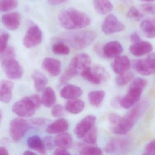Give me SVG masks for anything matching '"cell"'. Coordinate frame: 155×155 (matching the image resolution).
<instances>
[{
	"instance_id": "cell-9",
	"label": "cell",
	"mask_w": 155,
	"mask_h": 155,
	"mask_svg": "<svg viewBox=\"0 0 155 155\" xmlns=\"http://www.w3.org/2000/svg\"><path fill=\"white\" fill-rule=\"evenodd\" d=\"M2 66L4 73L8 78L18 80L22 77L23 71L22 67L15 58L4 60L2 62Z\"/></svg>"
},
{
	"instance_id": "cell-15",
	"label": "cell",
	"mask_w": 155,
	"mask_h": 155,
	"mask_svg": "<svg viewBox=\"0 0 155 155\" xmlns=\"http://www.w3.org/2000/svg\"><path fill=\"white\" fill-rule=\"evenodd\" d=\"M123 48L117 41H112L106 43L102 48V55L107 58H113L120 56L123 52Z\"/></svg>"
},
{
	"instance_id": "cell-20",
	"label": "cell",
	"mask_w": 155,
	"mask_h": 155,
	"mask_svg": "<svg viewBox=\"0 0 155 155\" xmlns=\"http://www.w3.org/2000/svg\"><path fill=\"white\" fill-rule=\"evenodd\" d=\"M69 127L68 122L67 120L58 119L48 125L46 128V132L50 134L62 133L68 130Z\"/></svg>"
},
{
	"instance_id": "cell-26",
	"label": "cell",
	"mask_w": 155,
	"mask_h": 155,
	"mask_svg": "<svg viewBox=\"0 0 155 155\" xmlns=\"http://www.w3.org/2000/svg\"><path fill=\"white\" fill-rule=\"evenodd\" d=\"M42 91L41 103L47 107L50 108L52 107L57 101L55 91L50 87L45 88Z\"/></svg>"
},
{
	"instance_id": "cell-40",
	"label": "cell",
	"mask_w": 155,
	"mask_h": 155,
	"mask_svg": "<svg viewBox=\"0 0 155 155\" xmlns=\"http://www.w3.org/2000/svg\"><path fill=\"white\" fill-rule=\"evenodd\" d=\"M10 37L9 34L8 33H3L0 35V52L4 50L8 47Z\"/></svg>"
},
{
	"instance_id": "cell-7",
	"label": "cell",
	"mask_w": 155,
	"mask_h": 155,
	"mask_svg": "<svg viewBox=\"0 0 155 155\" xmlns=\"http://www.w3.org/2000/svg\"><path fill=\"white\" fill-rule=\"evenodd\" d=\"M134 69L142 76H150L155 73V55H149L145 59L136 60L132 63Z\"/></svg>"
},
{
	"instance_id": "cell-34",
	"label": "cell",
	"mask_w": 155,
	"mask_h": 155,
	"mask_svg": "<svg viewBox=\"0 0 155 155\" xmlns=\"http://www.w3.org/2000/svg\"><path fill=\"white\" fill-rule=\"evenodd\" d=\"M102 150L100 148L94 146H87L84 147L80 152L81 155H101Z\"/></svg>"
},
{
	"instance_id": "cell-3",
	"label": "cell",
	"mask_w": 155,
	"mask_h": 155,
	"mask_svg": "<svg viewBox=\"0 0 155 155\" xmlns=\"http://www.w3.org/2000/svg\"><path fill=\"white\" fill-rule=\"evenodd\" d=\"M97 37L95 31L92 30H83L70 32L61 37L62 42H66L76 50H82L88 47Z\"/></svg>"
},
{
	"instance_id": "cell-16",
	"label": "cell",
	"mask_w": 155,
	"mask_h": 155,
	"mask_svg": "<svg viewBox=\"0 0 155 155\" xmlns=\"http://www.w3.org/2000/svg\"><path fill=\"white\" fill-rule=\"evenodd\" d=\"M43 69L52 77H56L61 71V62L59 60L51 58L44 59L42 64Z\"/></svg>"
},
{
	"instance_id": "cell-24",
	"label": "cell",
	"mask_w": 155,
	"mask_h": 155,
	"mask_svg": "<svg viewBox=\"0 0 155 155\" xmlns=\"http://www.w3.org/2000/svg\"><path fill=\"white\" fill-rule=\"evenodd\" d=\"M55 143L58 148L66 150L70 148L73 143L72 136L67 132L59 133L55 137Z\"/></svg>"
},
{
	"instance_id": "cell-22",
	"label": "cell",
	"mask_w": 155,
	"mask_h": 155,
	"mask_svg": "<svg viewBox=\"0 0 155 155\" xmlns=\"http://www.w3.org/2000/svg\"><path fill=\"white\" fill-rule=\"evenodd\" d=\"M83 91L79 87L73 85H67L61 91V97L66 99H76L82 95Z\"/></svg>"
},
{
	"instance_id": "cell-25",
	"label": "cell",
	"mask_w": 155,
	"mask_h": 155,
	"mask_svg": "<svg viewBox=\"0 0 155 155\" xmlns=\"http://www.w3.org/2000/svg\"><path fill=\"white\" fill-rule=\"evenodd\" d=\"M96 11L101 15H106L112 11L113 6L110 0H93Z\"/></svg>"
},
{
	"instance_id": "cell-8",
	"label": "cell",
	"mask_w": 155,
	"mask_h": 155,
	"mask_svg": "<svg viewBox=\"0 0 155 155\" xmlns=\"http://www.w3.org/2000/svg\"><path fill=\"white\" fill-rule=\"evenodd\" d=\"M30 126L29 122L21 118H16L12 120L10 124L11 137L15 141H19L24 137L28 130Z\"/></svg>"
},
{
	"instance_id": "cell-49",
	"label": "cell",
	"mask_w": 155,
	"mask_h": 155,
	"mask_svg": "<svg viewBox=\"0 0 155 155\" xmlns=\"http://www.w3.org/2000/svg\"><path fill=\"white\" fill-rule=\"evenodd\" d=\"M8 150L4 147H0V155H8Z\"/></svg>"
},
{
	"instance_id": "cell-4",
	"label": "cell",
	"mask_w": 155,
	"mask_h": 155,
	"mask_svg": "<svg viewBox=\"0 0 155 155\" xmlns=\"http://www.w3.org/2000/svg\"><path fill=\"white\" fill-rule=\"evenodd\" d=\"M41 104V98L39 95L35 94L25 97L17 101L12 107V110L20 117H28L34 115Z\"/></svg>"
},
{
	"instance_id": "cell-53",
	"label": "cell",
	"mask_w": 155,
	"mask_h": 155,
	"mask_svg": "<svg viewBox=\"0 0 155 155\" xmlns=\"http://www.w3.org/2000/svg\"><path fill=\"white\" fill-rule=\"evenodd\" d=\"M0 32H1V30H0Z\"/></svg>"
},
{
	"instance_id": "cell-48",
	"label": "cell",
	"mask_w": 155,
	"mask_h": 155,
	"mask_svg": "<svg viewBox=\"0 0 155 155\" xmlns=\"http://www.w3.org/2000/svg\"><path fill=\"white\" fill-rule=\"evenodd\" d=\"M68 0H48L49 3L53 6L60 5L68 2Z\"/></svg>"
},
{
	"instance_id": "cell-21",
	"label": "cell",
	"mask_w": 155,
	"mask_h": 155,
	"mask_svg": "<svg viewBox=\"0 0 155 155\" xmlns=\"http://www.w3.org/2000/svg\"><path fill=\"white\" fill-rule=\"evenodd\" d=\"M128 145V142L126 140L114 139L106 145L105 151L108 153L119 152L127 148Z\"/></svg>"
},
{
	"instance_id": "cell-52",
	"label": "cell",
	"mask_w": 155,
	"mask_h": 155,
	"mask_svg": "<svg viewBox=\"0 0 155 155\" xmlns=\"http://www.w3.org/2000/svg\"><path fill=\"white\" fill-rule=\"evenodd\" d=\"M142 1L145 2H150L154 1V0H141Z\"/></svg>"
},
{
	"instance_id": "cell-38",
	"label": "cell",
	"mask_w": 155,
	"mask_h": 155,
	"mask_svg": "<svg viewBox=\"0 0 155 155\" xmlns=\"http://www.w3.org/2000/svg\"><path fill=\"white\" fill-rule=\"evenodd\" d=\"M127 16L130 18L135 20L136 21H139L142 18V16L137 8L134 7H131L129 10Z\"/></svg>"
},
{
	"instance_id": "cell-30",
	"label": "cell",
	"mask_w": 155,
	"mask_h": 155,
	"mask_svg": "<svg viewBox=\"0 0 155 155\" xmlns=\"http://www.w3.org/2000/svg\"><path fill=\"white\" fill-rule=\"evenodd\" d=\"M140 29L147 38L153 39L155 37V24L150 20L143 21L140 25Z\"/></svg>"
},
{
	"instance_id": "cell-18",
	"label": "cell",
	"mask_w": 155,
	"mask_h": 155,
	"mask_svg": "<svg viewBox=\"0 0 155 155\" xmlns=\"http://www.w3.org/2000/svg\"><path fill=\"white\" fill-rule=\"evenodd\" d=\"M14 84L8 80L0 81V101L5 103L10 102L12 98Z\"/></svg>"
},
{
	"instance_id": "cell-2",
	"label": "cell",
	"mask_w": 155,
	"mask_h": 155,
	"mask_svg": "<svg viewBox=\"0 0 155 155\" xmlns=\"http://www.w3.org/2000/svg\"><path fill=\"white\" fill-rule=\"evenodd\" d=\"M145 109L142 104H138L132 109L126 116L120 117L115 124L110 126L112 132L117 135H124L130 131L140 117Z\"/></svg>"
},
{
	"instance_id": "cell-6",
	"label": "cell",
	"mask_w": 155,
	"mask_h": 155,
	"mask_svg": "<svg viewBox=\"0 0 155 155\" xmlns=\"http://www.w3.org/2000/svg\"><path fill=\"white\" fill-rule=\"evenodd\" d=\"M81 76L90 83L99 85L106 82L109 78L110 75L107 70L101 66L96 65L88 67L80 73Z\"/></svg>"
},
{
	"instance_id": "cell-50",
	"label": "cell",
	"mask_w": 155,
	"mask_h": 155,
	"mask_svg": "<svg viewBox=\"0 0 155 155\" xmlns=\"http://www.w3.org/2000/svg\"><path fill=\"white\" fill-rule=\"evenodd\" d=\"M23 155H36V153L34 152H32L31 151H29V150H27V151H25L23 153Z\"/></svg>"
},
{
	"instance_id": "cell-10",
	"label": "cell",
	"mask_w": 155,
	"mask_h": 155,
	"mask_svg": "<svg viewBox=\"0 0 155 155\" xmlns=\"http://www.w3.org/2000/svg\"><path fill=\"white\" fill-rule=\"evenodd\" d=\"M125 25L112 14H109L107 16L101 26L102 31L106 35L121 32L125 30Z\"/></svg>"
},
{
	"instance_id": "cell-28",
	"label": "cell",
	"mask_w": 155,
	"mask_h": 155,
	"mask_svg": "<svg viewBox=\"0 0 155 155\" xmlns=\"http://www.w3.org/2000/svg\"><path fill=\"white\" fill-rule=\"evenodd\" d=\"M85 107V103L81 100L78 99H71L67 101L65 109L70 113L78 114L82 111Z\"/></svg>"
},
{
	"instance_id": "cell-14",
	"label": "cell",
	"mask_w": 155,
	"mask_h": 155,
	"mask_svg": "<svg viewBox=\"0 0 155 155\" xmlns=\"http://www.w3.org/2000/svg\"><path fill=\"white\" fill-rule=\"evenodd\" d=\"M21 21L20 14L17 12H10L3 15L2 21L8 29L14 31L19 28Z\"/></svg>"
},
{
	"instance_id": "cell-36",
	"label": "cell",
	"mask_w": 155,
	"mask_h": 155,
	"mask_svg": "<svg viewBox=\"0 0 155 155\" xmlns=\"http://www.w3.org/2000/svg\"><path fill=\"white\" fill-rule=\"evenodd\" d=\"M16 56L15 49L12 47H7L4 50L0 52V62L7 59L15 58Z\"/></svg>"
},
{
	"instance_id": "cell-43",
	"label": "cell",
	"mask_w": 155,
	"mask_h": 155,
	"mask_svg": "<svg viewBox=\"0 0 155 155\" xmlns=\"http://www.w3.org/2000/svg\"><path fill=\"white\" fill-rule=\"evenodd\" d=\"M141 10L145 13L147 14H155V8L154 4L150 3H145L140 5Z\"/></svg>"
},
{
	"instance_id": "cell-46",
	"label": "cell",
	"mask_w": 155,
	"mask_h": 155,
	"mask_svg": "<svg viewBox=\"0 0 155 155\" xmlns=\"http://www.w3.org/2000/svg\"><path fill=\"white\" fill-rule=\"evenodd\" d=\"M130 40L133 44L142 41L138 34L136 32H133L130 35Z\"/></svg>"
},
{
	"instance_id": "cell-44",
	"label": "cell",
	"mask_w": 155,
	"mask_h": 155,
	"mask_svg": "<svg viewBox=\"0 0 155 155\" xmlns=\"http://www.w3.org/2000/svg\"><path fill=\"white\" fill-rule=\"evenodd\" d=\"M155 140L150 142L145 147L144 155H154L155 152Z\"/></svg>"
},
{
	"instance_id": "cell-32",
	"label": "cell",
	"mask_w": 155,
	"mask_h": 155,
	"mask_svg": "<svg viewBox=\"0 0 155 155\" xmlns=\"http://www.w3.org/2000/svg\"><path fill=\"white\" fill-rule=\"evenodd\" d=\"M18 5V0H0V12L11 11L15 9Z\"/></svg>"
},
{
	"instance_id": "cell-42",
	"label": "cell",
	"mask_w": 155,
	"mask_h": 155,
	"mask_svg": "<svg viewBox=\"0 0 155 155\" xmlns=\"http://www.w3.org/2000/svg\"><path fill=\"white\" fill-rule=\"evenodd\" d=\"M43 141L46 149L49 150L53 149L56 146L55 139L51 136H46L43 139Z\"/></svg>"
},
{
	"instance_id": "cell-45",
	"label": "cell",
	"mask_w": 155,
	"mask_h": 155,
	"mask_svg": "<svg viewBox=\"0 0 155 155\" xmlns=\"http://www.w3.org/2000/svg\"><path fill=\"white\" fill-rule=\"evenodd\" d=\"M121 97H116L111 101V105L114 108H118L120 106V101Z\"/></svg>"
},
{
	"instance_id": "cell-41",
	"label": "cell",
	"mask_w": 155,
	"mask_h": 155,
	"mask_svg": "<svg viewBox=\"0 0 155 155\" xmlns=\"http://www.w3.org/2000/svg\"><path fill=\"white\" fill-rule=\"evenodd\" d=\"M147 84V81L146 80L139 78L134 79L131 82L130 87H136L143 89L144 88L146 87Z\"/></svg>"
},
{
	"instance_id": "cell-27",
	"label": "cell",
	"mask_w": 155,
	"mask_h": 155,
	"mask_svg": "<svg viewBox=\"0 0 155 155\" xmlns=\"http://www.w3.org/2000/svg\"><path fill=\"white\" fill-rule=\"evenodd\" d=\"M31 77L34 81V87L36 91L39 92L43 91L48 84L47 78L38 71H34Z\"/></svg>"
},
{
	"instance_id": "cell-39",
	"label": "cell",
	"mask_w": 155,
	"mask_h": 155,
	"mask_svg": "<svg viewBox=\"0 0 155 155\" xmlns=\"http://www.w3.org/2000/svg\"><path fill=\"white\" fill-rule=\"evenodd\" d=\"M48 120L46 119L38 118H34L31 120L29 123L30 126L35 127H43L47 124Z\"/></svg>"
},
{
	"instance_id": "cell-35",
	"label": "cell",
	"mask_w": 155,
	"mask_h": 155,
	"mask_svg": "<svg viewBox=\"0 0 155 155\" xmlns=\"http://www.w3.org/2000/svg\"><path fill=\"white\" fill-rule=\"evenodd\" d=\"M84 141L91 145L96 144L97 141V130L96 126L94 127L84 137Z\"/></svg>"
},
{
	"instance_id": "cell-33",
	"label": "cell",
	"mask_w": 155,
	"mask_h": 155,
	"mask_svg": "<svg viewBox=\"0 0 155 155\" xmlns=\"http://www.w3.org/2000/svg\"><path fill=\"white\" fill-rule=\"evenodd\" d=\"M52 50L55 54L59 55H68L70 52L69 48L62 41L54 44L52 46Z\"/></svg>"
},
{
	"instance_id": "cell-37",
	"label": "cell",
	"mask_w": 155,
	"mask_h": 155,
	"mask_svg": "<svg viewBox=\"0 0 155 155\" xmlns=\"http://www.w3.org/2000/svg\"><path fill=\"white\" fill-rule=\"evenodd\" d=\"M65 109L61 105H56L52 107L51 113L54 117H59L65 114Z\"/></svg>"
},
{
	"instance_id": "cell-29",
	"label": "cell",
	"mask_w": 155,
	"mask_h": 155,
	"mask_svg": "<svg viewBox=\"0 0 155 155\" xmlns=\"http://www.w3.org/2000/svg\"><path fill=\"white\" fill-rule=\"evenodd\" d=\"M105 95L106 93L104 91H95L89 93L88 99L91 105L93 107H98L101 105Z\"/></svg>"
},
{
	"instance_id": "cell-12",
	"label": "cell",
	"mask_w": 155,
	"mask_h": 155,
	"mask_svg": "<svg viewBox=\"0 0 155 155\" xmlns=\"http://www.w3.org/2000/svg\"><path fill=\"white\" fill-rule=\"evenodd\" d=\"M96 121V117L93 115H89L82 119L74 129L76 136L78 138H83L95 127Z\"/></svg>"
},
{
	"instance_id": "cell-31",
	"label": "cell",
	"mask_w": 155,
	"mask_h": 155,
	"mask_svg": "<svg viewBox=\"0 0 155 155\" xmlns=\"http://www.w3.org/2000/svg\"><path fill=\"white\" fill-rule=\"evenodd\" d=\"M134 74L131 71H126L118 74L116 79V82L117 85L123 86L128 83L134 78Z\"/></svg>"
},
{
	"instance_id": "cell-47",
	"label": "cell",
	"mask_w": 155,
	"mask_h": 155,
	"mask_svg": "<svg viewBox=\"0 0 155 155\" xmlns=\"http://www.w3.org/2000/svg\"><path fill=\"white\" fill-rule=\"evenodd\" d=\"M53 154L55 155H70L71 154L67 150L64 149L58 148L54 150Z\"/></svg>"
},
{
	"instance_id": "cell-19",
	"label": "cell",
	"mask_w": 155,
	"mask_h": 155,
	"mask_svg": "<svg viewBox=\"0 0 155 155\" xmlns=\"http://www.w3.org/2000/svg\"><path fill=\"white\" fill-rule=\"evenodd\" d=\"M111 66L114 72L118 74L129 71L131 63L127 56H119L115 58Z\"/></svg>"
},
{
	"instance_id": "cell-51",
	"label": "cell",
	"mask_w": 155,
	"mask_h": 155,
	"mask_svg": "<svg viewBox=\"0 0 155 155\" xmlns=\"http://www.w3.org/2000/svg\"><path fill=\"white\" fill-rule=\"evenodd\" d=\"M2 112L1 110L0 109V123L1 122L2 119Z\"/></svg>"
},
{
	"instance_id": "cell-13",
	"label": "cell",
	"mask_w": 155,
	"mask_h": 155,
	"mask_svg": "<svg viewBox=\"0 0 155 155\" xmlns=\"http://www.w3.org/2000/svg\"><path fill=\"white\" fill-rule=\"evenodd\" d=\"M143 90L140 88L130 87L127 95L121 97L120 107L128 109L133 107L140 99Z\"/></svg>"
},
{
	"instance_id": "cell-23",
	"label": "cell",
	"mask_w": 155,
	"mask_h": 155,
	"mask_svg": "<svg viewBox=\"0 0 155 155\" xmlns=\"http://www.w3.org/2000/svg\"><path fill=\"white\" fill-rule=\"evenodd\" d=\"M28 146L31 149L41 155L47 154V149L43 140L39 136L35 135L30 137L27 140Z\"/></svg>"
},
{
	"instance_id": "cell-11",
	"label": "cell",
	"mask_w": 155,
	"mask_h": 155,
	"mask_svg": "<svg viewBox=\"0 0 155 155\" xmlns=\"http://www.w3.org/2000/svg\"><path fill=\"white\" fill-rule=\"evenodd\" d=\"M42 40V31L38 26H33L27 31L23 39V45L26 48H30L39 45Z\"/></svg>"
},
{
	"instance_id": "cell-1",
	"label": "cell",
	"mask_w": 155,
	"mask_h": 155,
	"mask_svg": "<svg viewBox=\"0 0 155 155\" xmlns=\"http://www.w3.org/2000/svg\"><path fill=\"white\" fill-rule=\"evenodd\" d=\"M58 21L66 29H81L87 27L91 22L90 17L84 12L74 9H68L59 14Z\"/></svg>"
},
{
	"instance_id": "cell-5",
	"label": "cell",
	"mask_w": 155,
	"mask_h": 155,
	"mask_svg": "<svg viewBox=\"0 0 155 155\" xmlns=\"http://www.w3.org/2000/svg\"><path fill=\"white\" fill-rule=\"evenodd\" d=\"M91 60L90 57L86 53H81L71 59L69 65L63 72V77L70 80L86 68L90 66Z\"/></svg>"
},
{
	"instance_id": "cell-17",
	"label": "cell",
	"mask_w": 155,
	"mask_h": 155,
	"mask_svg": "<svg viewBox=\"0 0 155 155\" xmlns=\"http://www.w3.org/2000/svg\"><path fill=\"white\" fill-rule=\"evenodd\" d=\"M153 47L152 44L147 41H141L133 43L129 48L130 53L136 57H141L150 53Z\"/></svg>"
}]
</instances>
